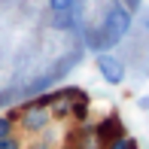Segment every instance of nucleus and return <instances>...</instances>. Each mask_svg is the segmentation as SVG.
<instances>
[{
  "label": "nucleus",
  "mask_w": 149,
  "mask_h": 149,
  "mask_svg": "<svg viewBox=\"0 0 149 149\" xmlns=\"http://www.w3.org/2000/svg\"><path fill=\"white\" fill-rule=\"evenodd\" d=\"M134 28V15H131V9L128 6H122V3H113L110 6V12H107V18H104V33L113 40V43H119L122 37H128Z\"/></svg>",
  "instance_id": "nucleus-1"
},
{
  "label": "nucleus",
  "mask_w": 149,
  "mask_h": 149,
  "mask_svg": "<svg viewBox=\"0 0 149 149\" xmlns=\"http://www.w3.org/2000/svg\"><path fill=\"white\" fill-rule=\"evenodd\" d=\"M94 64H97V73L107 85H122L125 82V64H122V58L110 55V52H97Z\"/></svg>",
  "instance_id": "nucleus-2"
},
{
  "label": "nucleus",
  "mask_w": 149,
  "mask_h": 149,
  "mask_svg": "<svg viewBox=\"0 0 149 149\" xmlns=\"http://www.w3.org/2000/svg\"><path fill=\"white\" fill-rule=\"evenodd\" d=\"M49 122H52V110H49V107H40L37 100L28 104V107H24V113H22V128H24L28 134L46 131V128H49Z\"/></svg>",
  "instance_id": "nucleus-3"
},
{
  "label": "nucleus",
  "mask_w": 149,
  "mask_h": 149,
  "mask_svg": "<svg viewBox=\"0 0 149 149\" xmlns=\"http://www.w3.org/2000/svg\"><path fill=\"white\" fill-rule=\"evenodd\" d=\"M97 143H104V146H110L113 140H119V137H125V131H122V122L116 119V116H110L107 122H100L97 128Z\"/></svg>",
  "instance_id": "nucleus-4"
},
{
  "label": "nucleus",
  "mask_w": 149,
  "mask_h": 149,
  "mask_svg": "<svg viewBox=\"0 0 149 149\" xmlns=\"http://www.w3.org/2000/svg\"><path fill=\"white\" fill-rule=\"evenodd\" d=\"M46 3H49V9H52V12H70L76 0H46Z\"/></svg>",
  "instance_id": "nucleus-5"
},
{
  "label": "nucleus",
  "mask_w": 149,
  "mask_h": 149,
  "mask_svg": "<svg viewBox=\"0 0 149 149\" xmlns=\"http://www.w3.org/2000/svg\"><path fill=\"white\" fill-rule=\"evenodd\" d=\"M107 149H137V140L134 137H119V140H113Z\"/></svg>",
  "instance_id": "nucleus-6"
},
{
  "label": "nucleus",
  "mask_w": 149,
  "mask_h": 149,
  "mask_svg": "<svg viewBox=\"0 0 149 149\" xmlns=\"http://www.w3.org/2000/svg\"><path fill=\"white\" fill-rule=\"evenodd\" d=\"M12 137V116H0V140Z\"/></svg>",
  "instance_id": "nucleus-7"
},
{
  "label": "nucleus",
  "mask_w": 149,
  "mask_h": 149,
  "mask_svg": "<svg viewBox=\"0 0 149 149\" xmlns=\"http://www.w3.org/2000/svg\"><path fill=\"white\" fill-rule=\"evenodd\" d=\"M0 149H22V140L18 137H3L0 140Z\"/></svg>",
  "instance_id": "nucleus-8"
},
{
  "label": "nucleus",
  "mask_w": 149,
  "mask_h": 149,
  "mask_svg": "<svg viewBox=\"0 0 149 149\" xmlns=\"http://www.w3.org/2000/svg\"><path fill=\"white\" fill-rule=\"evenodd\" d=\"M31 149H49V140H40L37 146H31Z\"/></svg>",
  "instance_id": "nucleus-9"
}]
</instances>
